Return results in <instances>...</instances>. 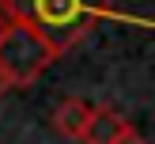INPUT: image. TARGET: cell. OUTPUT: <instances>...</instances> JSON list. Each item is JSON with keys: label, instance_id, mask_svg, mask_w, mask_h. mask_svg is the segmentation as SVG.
<instances>
[{"label": "cell", "instance_id": "4", "mask_svg": "<svg viewBox=\"0 0 155 144\" xmlns=\"http://www.w3.org/2000/svg\"><path fill=\"white\" fill-rule=\"evenodd\" d=\"M91 114H95V102H87V99L80 95H68L57 102V110H53V133L64 136V140H83V129H87Z\"/></svg>", "mask_w": 155, "mask_h": 144}, {"label": "cell", "instance_id": "7", "mask_svg": "<svg viewBox=\"0 0 155 144\" xmlns=\"http://www.w3.org/2000/svg\"><path fill=\"white\" fill-rule=\"evenodd\" d=\"M125 144H148V140H144V136H140V133H133V136H129V140H125Z\"/></svg>", "mask_w": 155, "mask_h": 144}, {"label": "cell", "instance_id": "2", "mask_svg": "<svg viewBox=\"0 0 155 144\" xmlns=\"http://www.w3.org/2000/svg\"><path fill=\"white\" fill-rule=\"evenodd\" d=\"M53 61H57V49H53L34 27L12 19L8 34L0 38V72H4L8 87H27V83H34Z\"/></svg>", "mask_w": 155, "mask_h": 144}, {"label": "cell", "instance_id": "5", "mask_svg": "<svg viewBox=\"0 0 155 144\" xmlns=\"http://www.w3.org/2000/svg\"><path fill=\"white\" fill-rule=\"evenodd\" d=\"M19 8H23V0H0V12H4V15H12V19L19 15Z\"/></svg>", "mask_w": 155, "mask_h": 144}, {"label": "cell", "instance_id": "1", "mask_svg": "<svg viewBox=\"0 0 155 144\" xmlns=\"http://www.w3.org/2000/svg\"><path fill=\"white\" fill-rule=\"evenodd\" d=\"M15 19L27 23V27H34L61 57V53L72 49L76 42H83L98 23H106V19L125 23L129 15H121L110 0H23V8H19Z\"/></svg>", "mask_w": 155, "mask_h": 144}, {"label": "cell", "instance_id": "6", "mask_svg": "<svg viewBox=\"0 0 155 144\" xmlns=\"http://www.w3.org/2000/svg\"><path fill=\"white\" fill-rule=\"evenodd\" d=\"M8 27H12V15H4V12H0V38L8 34Z\"/></svg>", "mask_w": 155, "mask_h": 144}, {"label": "cell", "instance_id": "8", "mask_svg": "<svg viewBox=\"0 0 155 144\" xmlns=\"http://www.w3.org/2000/svg\"><path fill=\"white\" fill-rule=\"evenodd\" d=\"M8 95V80H4V72H0V99Z\"/></svg>", "mask_w": 155, "mask_h": 144}, {"label": "cell", "instance_id": "3", "mask_svg": "<svg viewBox=\"0 0 155 144\" xmlns=\"http://www.w3.org/2000/svg\"><path fill=\"white\" fill-rule=\"evenodd\" d=\"M133 133H136V125L125 121L114 106H95V114H91L80 144H125Z\"/></svg>", "mask_w": 155, "mask_h": 144}]
</instances>
